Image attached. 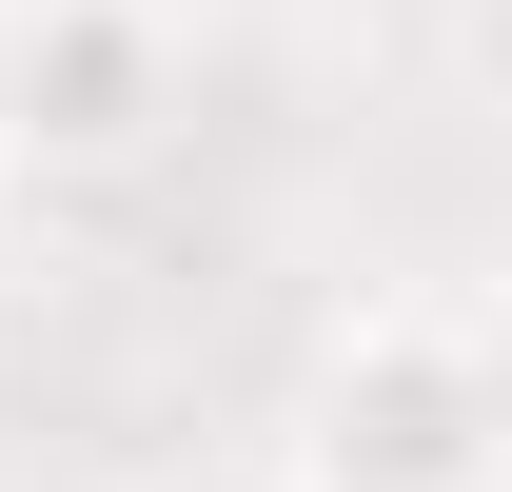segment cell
<instances>
[{
    "instance_id": "1",
    "label": "cell",
    "mask_w": 512,
    "mask_h": 492,
    "mask_svg": "<svg viewBox=\"0 0 512 492\" xmlns=\"http://www.w3.org/2000/svg\"><path fill=\"white\" fill-rule=\"evenodd\" d=\"M296 492H493L512 473V374L473 276H394V296H335L316 355H296V414L256 433Z\"/></svg>"
},
{
    "instance_id": "2",
    "label": "cell",
    "mask_w": 512,
    "mask_h": 492,
    "mask_svg": "<svg viewBox=\"0 0 512 492\" xmlns=\"http://www.w3.org/2000/svg\"><path fill=\"white\" fill-rule=\"evenodd\" d=\"M178 138V0H0V178H138Z\"/></svg>"
},
{
    "instance_id": "3",
    "label": "cell",
    "mask_w": 512,
    "mask_h": 492,
    "mask_svg": "<svg viewBox=\"0 0 512 492\" xmlns=\"http://www.w3.org/2000/svg\"><path fill=\"white\" fill-rule=\"evenodd\" d=\"M138 492H296L276 453H178V473H138Z\"/></svg>"
}]
</instances>
